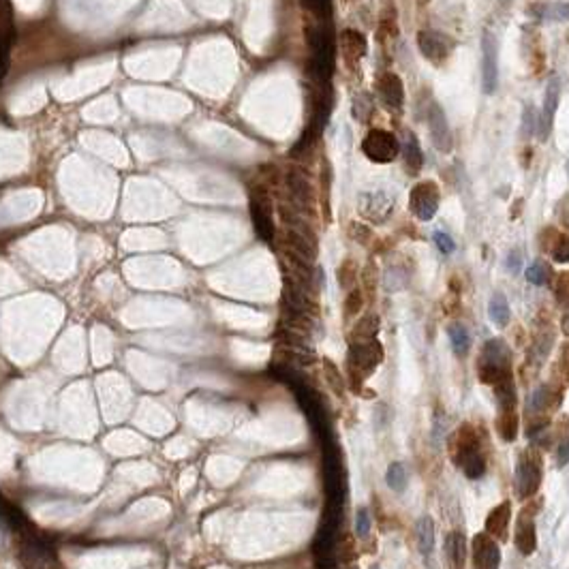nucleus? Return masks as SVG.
Here are the masks:
<instances>
[{
  "instance_id": "30",
  "label": "nucleus",
  "mask_w": 569,
  "mask_h": 569,
  "mask_svg": "<svg viewBox=\"0 0 569 569\" xmlns=\"http://www.w3.org/2000/svg\"><path fill=\"white\" fill-rule=\"evenodd\" d=\"M377 328H379L377 317H366L364 321H360V323H358V328H356L353 336H356V338H360V343H362V340H372V338H374V334H377Z\"/></svg>"
},
{
  "instance_id": "3",
  "label": "nucleus",
  "mask_w": 569,
  "mask_h": 569,
  "mask_svg": "<svg viewBox=\"0 0 569 569\" xmlns=\"http://www.w3.org/2000/svg\"><path fill=\"white\" fill-rule=\"evenodd\" d=\"M542 484V458L535 449H524L516 463V495L531 499Z\"/></svg>"
},
{
  "instance_id": "7",
  "label": "nucleus",
  "mask_w": 569,
  "mask_h": 569,
  "mask_svg": "<svg viewBox=\"0 0 569 569\" xmlns=\"http://www.w3.org/2000/svg\"><path fill=\"white\" fill-rule=\"evenodd\" d=\"M251 216L257 234L265 240L272 242L274 240V220H272V206L268 191L263 186L255 184L253 193H251Z\"/></svg>"
},
{
  "instance_id": "4",
  "label": "nucleus",
  "mask_w": 569,
  "mask_h": 569,
  "mask_svg": "<svg viewBox=\"0 0 569 569\" xmlns=\"http://www.w3.org/2000/svg\"><path fill=\"white\" fill-rule=\"evenodd\" d=\"M362 153L372 163H392L400 153V143L394 133L384 129H372L362 141Z\"/></svg>"
},
{
  "instance_id": "24",
  "label": "nucleus",
  "mask_w": 569,
  "mask_h": 569,
  "mask_svg": "<svg viewBox=\"0 0 569 569\" xmlns=\"http://www.w3.org/2000/svg\"><path fill=\"white\" fill-rule=\"evenodd\" d=\"M497 430L505 441H514L518 435V413L516 409L499 411V420H497Z\"/></svg>"
},
{
  "instance_id": "23",
  "label": "nucleus",
  "mask_w": 569,
  "mask_h": 569,
  "mask_svg": "<svg viewBox=\"0 0 569 569\" xmlns=\"http://www.w3.org/2000/svg\"><path fill=\"white\" fill-rule=\"evenodd\" d=\"M447 336H449V343H451V349L456 356H467L469 349H471V334L469 330L463 325V323H451L447 328Z\"/></svg>"
},
{
  "instance_id": "13",
  "label": "nucleus",
  "mask_w": 569,
  "mask_h": 569,
  "mask_svg": "<svg viewBox=\"0 0 569 569\" xmlns=\"http://www.w3.org/2000/svg\"><path fill=\"white\" fill-rule=\"evenodd\" d=\"M377 92L381 103L390 109H400L405 103V86L396 73H384L377 82Z\"/></svg>"
},
{
  "instance_id": "31",
  "label": "nucleus",
  "mask_w": 569,
  "mask_h": 569,
  "mask_svg": "<svg viewBox=\"0 0 569 569\" xmlns=\"http://www.w3.org/2000/svg\"><path fill=\"white\" fill-rule=\"evenodd\" d=\"M370 528H372V520H370L368 510L366 507L358 510V516H356V533H358V538H368Z\"/></svg>"
},
{
  "instance_id": "10",
  "label": "nucleus",
  "mask_w": 569,
  "mask_h": 569,
  "mask_svg": "<svg viewBox=\"0 0 569 569\" xmlns=\"http://www.w3.org/2000/svg\"><path fill=\"white\" fill-rule=\"evenodd\" d=\"M473 552V569H499L501 565V548L495 538L488 533H477L471 546Z\"/></svg>"
},
{
  "instance_id": "40",
  "label": "nucleus",
  "mask_w": 569,
  "mask_h": 569,
  "mask_svg": "<svg viewBox=\"0 0 569 569\" xmlns=\"http://www.w3.org/2000/svg\"><path fill=\"white\" fill-rule=\"evenodd\" d=\"M302 3H304L309 9H313L315 13H319V15H323L325 11H328V5H330V0H302Z\"/></svg>"
},
{
  "instance_id": "36",
  "label": "nucleus",
  "mask_w": 569,
  "mask_h": 569,
  "mask_svg": "<svg viewBox=\"0 0 569 569\" xmlns=\"http://www.w3.org/2000/svg\"><path fill=\"white\" fill-rule=\"evenodd\" d=\"M538 127H540V120L535 116V111L531 107H526V111H524V137H528L531 133H535Z\"/></svg>"
},
{
  "instance_id": "29",
  "label": "nucleus",
  "mask_w": 569,
  "mask_h": 569,
  "mask_svg": "<svg viewBox=\"0 0 569 569\" xmlns=\"http://www.w3.org/2000/svg\"><path fill=\"white\" fill-rule=\"evenodd\" d=\"M372 111H374V105H372L368 94H358L353 99V116H356V120H360V122L370 120Z\"/></svg>"
},
{
  "instance_id": "32",
  "label": "nucleus",
  "mask_w": 569,
  "mask_h": 569,
  "mask_svg": "<svg viewBox=\"0 0 569 569\" xmlns=\"http://www.w3.org/2000/svg\"><path fill=\"white\" fill-rule=\"evenodd\" d=\"M552 257L559 263H569V236H559V240L552 246Z\"/></svg>"
},
{
  "instance_id": "16",
  "label": "nucleus",
  "mask_w": 569,
  "mask_h": 569,
  "mask_svg": "<svg viewBox=\"0 0 569 569\" xmlns=\"http://www.w3.org/2000/svg\"><path fill=\"white\" fill-rule=\"evenodd\" d=\"M512 520V503L503 501L501 505H497L486 518V533L495 540H505L507 538V526Z\"/></svg>"
},
{
  "instance_id": "20",
  "label": "nucleus",
  "mask_w": 569,
  "mask_h": 569,
  "mask_svg": "<svg viewBox=\"0 0 569 569\" xmlns=\"http://www.w3.org/2000/svg\"><path fill=\"white\" fill-rule=\"evenodd\" d=\"M445 552H447V559L454 565V569H465V563H467V540H465L463 533L454 531V533H449L445 538Z\"/></svg>"
},
{
  "instance_id": "34",
  "label": "nucleus",
  "mask_w": 569,
  "mask_h": 569,
  "mask_svg": "<svg viewBox=\"0 0 569 569\" xmlns=\"http://www.w3.org/2000/svg\"><path fill=\"white\" fill-rule=\"evenodd\" d=\"M556 300L569 304V272H563L556 279Z\"/></svg>"
},
{
  "instance_id": "8",
  "label": "nucleus",
  "mask_w": 569,
  "mask_h": 569,
  "mask_svg": "<svg viewBox=\"0 0 569 569\" xmlns=\"http://www.w3.org/2000/svg\"><path fill=\"white\" fill-rule=\"evenodd\" d=\"M360 214L370 223H386L394 210V199L388 193H362L358 197Z\"/></svg>"
},
{
  "instance_id": "2",
  "label": "nucleus",
  "mask_w": 569,
  "mask_h": 569,
  "mask_svg": "<svg viewBox=\"0 0 569 569\" xmlns=\"http://www.w3.org/2000/svg\"><path fill=\"white\" fill-rule=\"evenodd\" d=\"M512 370V351L505 340L492 338L484 345L479 356V379L482 384L497 386L505 379H510Z\"/></svg>"
},
{
  "instance_id": "28",
  "label": "nucleus",
  "mask_w": 569,
  "mask_h": 569,
  "mask_svg": "<svg viewBox=\"0 0 569 569\" xmlns=\"http://www.w3.org/2000/svg\"><path fill=\"white\" fill-rule=\"evenodd\" d=\"M548 279H550V268L544 261H535L533 265H528V268H526V281L531 285L542 287V285L548 283Z\"/></svg>"
},
{
  "instance_id": "6",
  "label": "nucleus",
  "mask_w": 569,
  "mask_h": 569,
  "mask_svg": "<svg viewBox=\"0 0 569 569\" xmlns=\"http://www.w3.org/2000/svg\"><path fill=\"white\" fill-rule=\"evenodd\" d=\"M409 204H411V212L420 220H433L441 204L439 184L433 180L417 182L409 195Z\"/></svg>"
},
{
  "instance_id": "9",
  "label": "nucleus",
  "mask_w": 569,
  "mask_h": 569,
  "mask_svg": "<svg viewBox=\"0 0 569 569\" xmlns=\"http://www.w3.org/2000/svg\"><path fill=\"white\" fill-rule=\"evenodd\" d=\"M417 45H420V52H422V56L426 60H430L435 64H441L451 54L454 41L449 39V36L441 34V32L422 30L420 34H417Z\"/></svg>"
},
{
  "instance_id": "18",
  "label": "nucleus",
  "mask_w": 569,
  "mask_h": 569,
  "mask_svg": "<svg viewBox=\"0 0 569 569\" xmlns=\"http://www.w3.org/2000/svg\"><path fill=\"white\" fill-rule=\"evenodd\" d=\"M340 50H343V56L349 64H358L364 56H366V39L364 34L358 30H345L340 34Z\"/></svg>"
},
{
  "instance_id": "5",
  "label": "nucleus",
  "mask_w": 569,
  "mask_h": 569,
  "mask_svg": "<svg viewBox=\"0 0 569 569\" xmlns=\"http://www.w3.org/2000/svg\"><path fill=\"white\" fill-rule=\"evenodd\" d=\"M499 86V43L490 30L482 34V90L495 94Z\"/></svg>"
},
{
  "instance_id": "38",
  "label": "nucleus",
  "mask_w": 569,
  "mask_h": 569,
  "mask_svg": "<svg viewBox=\"0 0 569 569\" xmlns=\"http://www.w3.org/2000/svg\"><path fill=\"white\" fill-rule=\"evenodd\" d=\"M356 272V265H353V261H347V263H343V268L338 270V279H340V285H349L351 281H353V274Z\"/></svg>"
},
{
  "instance_id": "41",
  "label": "nucleus",
  "mask_w": 569,
  "mask_h": 569,
  "mask_svg": "<svg viewBox=\"0 0 569 569\" xmlns=\"http://www.w3.org/2000/svg\"><path fill=\"white\" fill-rule=\"evenodd\" d=\"M561 362H563V370H565V377H567V381H569V345L563 349V358H561Z\"/></svg>"
},
{
  "instance_id": "11",
  "label": "nucleus",
  "mask_w": 569,
  "mask_h": 569,
  "mask_svg": "<svg viewBox=\"0 0 569 569\" xmlns=\"http://www.w3.org/2000/svg\"><path fill=\"white\" fill-rule=\"evenodd\" d=\"M428 129H430L433 143L439 153H449L451 150V131H449V125H447V118H445L441 105L435 101H430V105H428Z\"/></svg>"
},
{
  "instance_id": "25",
  "label": "nucleus",
  "mask_w": 569,
  "mask_h": 569,
  "mask_svg": "<svg viewBox=\"0 0 569 569\" xmlns=\"http://www.w3.org/2000/svg\"><path fill=\"white\" fill-rule=\"evenodd\" d=\"M386 482L392 490L396 492H402L409 484V471L402 463H392L388 473H386Z\"/></svg>"
},
{
  "instance_id": "43",
  "label": "nucleus",
  "mask_w": 569,
  "mask_h": 569,
  "mask_svg": "<svg viewBox=\"0 0 569 569\" xmlns=\"http://www.w3.org/2000/svg\"><path fill=\"white\" fill-rule=\"evenodd\" d=\"M499 3H501V5H503V7H507V5H510V3H512V0H499Z\"/></svg>"
},
{
  "instance_id": "35",
  "label": "nucleus",
  "mask_w": 569,
  "mask_h": 569,
  "mask_svg": "<svg viewBox=\"0 0 569 569\" xmlns=\"http://www.w3.org/2000/svg\"><path fill=\"white\" fill-rule=\"evenodd\" d=\"M433 240H435V244L439 246V251L445 253V255L454 253V248H456V244H454V240H451L445 232H435Z\"/></svg>"
},
{
  "instance_id": "17",
  "label": "nucleus",
  "mask_w": 569,
  "mask_h": 569,
  "mask_svg": "<svg viewBox=\"0 0 569 569\" xmlns=\"http://www.w3.org/2000/svg\"><path fill=\"white\" fill-rule=\"evenodd\" d=\"M561 394L556 390H552L550 386H540L533 394H531L528 398V407H526V413L528 417H535V415H544L548 413L550 409H554L561 398Z\"/></svg>"
},
{
  "instance_id": "44",
  "label": "nucleus",
  "mask_w": 569,
  "mask_h": 569,
  "mask_svg": "<svg viewBox=\"0 0 569 569\" xmlns=\"http://www.w3.org/2000/svg\"><path fill=\"white\" fill-rule=\"evenodd\" d=\"M567 176H569V163H567Z\"/></svg>"
},
{
  "instance_id": "26",
  "label": "nucleus",
  "mask_w": 569,
  "mask_h": 569,
  "mask_svg": "<svg viewBox=\"0 0 569 569\" xmlns=\"http://www.w3.org/2000/svg\"><path fill=\"white\" fill-rule=\"evenodd\" d=\"M540 17L550 22H567L569 20V3H550L535 9Z\"/></svg>"
},
{
  "instance_id": "22",
  "label": "nucleus",
  "mask_w": 569,
  "mask_h": 569,
  "mask_svg": "<svg viewBox=\"0 0 569 569\" xmlns=\"http://www.w3.org/2000/svg\"><path fill=\"white\" fill-rule=\"evenodd\" d=\"M488 315L492 319V323L499 325V328H505L512 319V309H510V302L503 293H495L490 297V304H488Z\"/></svg>"
},
{
  "instance_id": "14",
  "label": "nucleus",
  "mask_w": 569,
  "mask_h": 569,
  "mask_svg": "<svg viewBox=\"0 0 569 569\" xmlns=\"http://www.w3.org/2000/svg\"><path fill=\"white\" fill-rule=\"evenodd\" d=\"M516 548L528 556L533 554L535 548H538V531H535V518L528 510H524L520 516H518V522H516Z\"/></svg>"
},
{
  "instance_id": "37",
  "label": "nucleus",
  "mask_w": 569,
  "mask_h": 569,
  "mask_svg": "<svg viewBox=\"0 0 569 569\" xmlns=\"http://www.w3.org/2000/svg\"><path fill=\"white\" fill-rule=\"evenodd\" d=\"M360 307H362V293H360V291H351V293L347 295V302H345V311H347V315H356V313L360 311Z\"/></svg>"
},
{
  "instance_id": "27",
  "label": "nucleus",
  "mask_w": 569,
  "mask_h": 569,
  "mask_svg": "<svg viewBox=\"0 0 569 569\" xmlns=\"http://www.w3.org/2000/svg\"><path fill=\"white\" fill-rule=\"evenodd\" d=\"M407 283H409V272L396 268V265H390V268L386 270V274H384V285H386L388 291H398Z\"/></svg>"
},
{
  "instance_id": "15",
  "label": "nucleus",
  "mask_w": 569,
  "mask_h": 569,
  "mask_svg": "<svg viewBox=\"0 0 569 569\" xmlns=\"http://www.w3.org/2000/svg\"><path fill=\"white\" fill-rule=\"evenodd\" d=\"M559 99H561V82L559 78H552L546 86V94H544V111L540 118V139L546 141L550 135V127L554 120V113L559 107Z\"/></svg>"
},
{
  "instance_id": "42",
  "label": "nucleus",
  "mask_w": 569,
  "mask_h": 569,
  "mask_svg": "<svg viewBox=\"0 0 569 569\" xmlns=\"http://www.w3.org/2000/svg\"><path fill=\"white\" fill-rule=\"evenodd\" d=\"M561 328H563V332L569 336V309H567V313L563 315V321H561Z\"/></svg>"
},
{
  "instance_id": "12",
  "label": "nucleus",
  "mask_w": 569,
  "mask_h": 569,
  "mask_svg": "<svg viewBox=\"0 0 569 569\" xmlns=\"http://www.w3.org/2000/svg\"><path fill=\"white\" fill-rule=\"evenodd\" d=\"M287 191L293 199V204H300L302 208H313L315 206V191L313 184L307 174H302L300 169H289L285 176Z\"/></svg>"
},
{
  "instance_id": "33",
  "label": "nucleus",
  "mask_w": 569,
  "mask_h": 569,
  "mask_svg": "<svg viewBox=\"0 0 569 569\" xmlns=\"http://www.w3.org/2000/svg\"><path fill=\"white\" fill-rule=\"evenodd\" d=\"M556 463L559 467H565L569 463V433H565L556 445Z\"/></svg>"
},
{
  "instance_id": "39",
  "label": "nucleus",
  "mask_w": 569,
  "mask_h": 569,
  "mask_svg": "<svg viewBox=\"0 0 569 569\" xmlns=\"http://www.w3.org/2000/svg\"><path fill=\"white\" fill-rule=\"evenodd\" d=\"M507 270L512 272V274H518V270H520V265H522V255H520V251H512L510 253V257H507Z\"/></svg>"
},
{
  "instance_id": "45",
  "label": "nucleus",
  "mask_w": 569,
  "mask_h": 569,
  "mask_svg": "<svg viewBox=\"0 0 569 569\" xmlns=\"http://www.w3.org/2000/svg\"><path fill=\"white\" fill-rule=\"evenodd\" d=\"M374 569H377V567H374Z\"/></svg>"
},
{
  "instance_id": "1",
  "label": "nucleus",
  "mask_w": 569,
  "mask_h": 569,
  "mask_svg": "<svg viewBox=\"0 0 569 569\" xmlns=\"http://www.w3.org/2000/svg\"><path fill=\"white\" fill-rule=\"evenodd\" d=\"M449 449H451V458L461 467V471L471 477V479H477L484 475L486 471V458L479 449V441H477V435L473 430V426L465 424L456 430V435L451 437V443H449Z\"/></svg>"
},
{
  "instance_id": "19",
  "label": "nucleus",
  "mask_w": 569,
  "mask_h": 569,
  "mask_svg": "<svg viewBox=\"0 0 569 569\" xmlns=\"http://www.w3.org/2000/svg\"><path fill=\"white\" fill-rule=\"evenodd\" d=\"M402 159H405V167L409 174H417L424 165V155L417 137L411 131H402Z\"/></svg>"
},
{
  "instance_id": "21",
  "label": "nucleus",
  "mask_w": 569,
  "mask_h": 569,
  "mask_svg": "<svg viewBox=\"0 0 569 569\" xmlns=\"http://www.w3.org/2000/svg\"><path fill=\"white\" fill-rule=\"evenodd\" d=\"M415 535H417V548L424 556H428L435 548V522L428 516H422L415 524Z\"/></svg>"
}]
</instances>
